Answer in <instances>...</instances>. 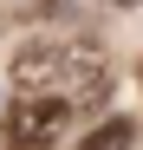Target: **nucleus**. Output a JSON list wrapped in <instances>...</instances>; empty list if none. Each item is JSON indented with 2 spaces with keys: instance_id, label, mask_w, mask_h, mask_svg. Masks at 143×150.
Returning <instances> with one entry per match:
<instances>
[{
  "instance_id": "obj_1",
  "label": "nucleus",
  "mask_w": 143,
  "mask_h": 150,
  "mask_svg": "<svg viewBox=\"0 0 143 150\" xmlns=\"http://www.w3.org/2000/svg\"><path fill=\"white\" fill-rule=\"evenodd\" d=\"M7 79L20 91H98L104 85V59L91 46H65V39H26L7 65Z\"/></svg>"
},
{
  "instance_id": "obj_3",
  "label": "nucleus",
  "mask_w": 143,
  "mask_h": 150,
  "mask_svg": "<svg viewBox=\"0 0 143 150\" xmlns=\"http://www.w3.org/2000/svg\"><path fill=\"white\" fill-rule=\"evenodd\" d=\"M130 144H137V124H130V117H104L78 150H130Z\"/></svg>"
},
{
  "instance_id": "obj_2",
  "label": "nucleus",
  "mask_w": 143,
  "mask_h": 150,
  "mask_svg": "<svg viewBox=\"0 0 143 150\" xmlns=\"http://www.w3.org/2000/svg\"><path fill=\"white\" fill-rule=\"evenodd\" d=\"M65 131H72V98L65 91H26L7 111V137L20 150H52Z\"/></svg>"
},
{
  "instance_id": "obj_4",
  "label": "nucleus",
  "mask_w": 143,
  "mask_h": 150,
  "mask_svg": "<svg viewBox=\"0 0 143 150\" xmlns=\"http://www.w3.org/2000/svg\"><path fill=\"white\" fill-rule=\"evenodd\" d=\"M111 7H137V0H111Z\"/></svg>"
}]
</instances>
